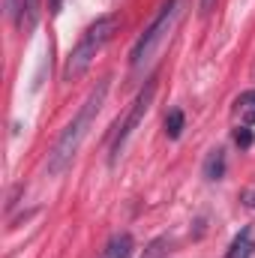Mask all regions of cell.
Here are the masks:
<instances>
[{
	"instance_id": "1",
	"label": "cell",
	"mask_w": 255,
	"mask_h": 258,
	"mask_svg": "<svg viewBox=\"0 0 255 258\" xmlns=\"http://www.w3.org/2000/svg\"><path fill=\"white\" fill-rule=\"evenodd\" d=\"M105 96H108V78H102V81L90 90V96L84 99L81 111L72 117V123H69V126L60 132V138L54 141V147H51V153H48V174H51V177L63 174L66 168L72 165V159H75L81 141L87 138V132H90V126H93L96 114L102 111Z\"/></svg>"
},
{
	"instance_id": "5",
	"label": "cell",
	"mask_w": 255,
	"mask_h": 258,
	"mask_svg": "<svg viewBox=\"0 0 255 258\" xmlns=\"http://www.w3.org/2000/svg\"><path fill=\"white\" fill-rule=\"evenodd\" d=\"M132 249H135L132 234L120 231V234H114V237L105 243V249L99 252V258H132Z\"/></svg>"
},
{
	"instance_id": "14",
	"label": "cell",
	"mask_w": 255,
	"mask_h": 258,
	"mask_svg": "<svg viewBox=\"0 0 255 258\" xmlns=\"http://www.w3.org/2000/svg\"><path fill=\"white\" fill-rule=\"evenodd\" d=\"M216 0H201V12H210V6H213Z\"/></svg>"
},
{
	"instance_id": "15",
	"label": "cell",
	"mask_w": 255,
	"mask_h": 258,
	"mask_svg": "<svg viewBox=\"0 0 255 258\" xmlns=\"http://www.w3.org/2000/svg\"><path fill=\"white\" fill-rule=\"evenodd\" d=\"M9 12H15V0H9Z\"/></svg>"
},
{
	"instance_id": "13",
	"label": "cell",
	"mask_w": 255,
	"mask_h": 258,
	"mask_svg": "<svg viewBox=\"0 0 255 258\" xmlns=\"http://www.w3.org/2000/svg\"><path fill=\"white\" fill-rule=\"evenodd\" d=\"M60 6H63V0H48V9H51V12H54V15H57V12H60Z\"/></svg>"
},
{
	"instance_id": "12",
	"label": "cell",
	"mask_w": 255,
	"mask_h": 258,
	"mask_svg": "<svg viewBox=\"0 0 255 258\" xmlns=\"http://www.w3.org/2000/svg\"><path fill=\"white\" fill-rule=\"evenodd\" d=\"M234 141H237V144H240V147L246 150V147L252 144V132H249V129H246V126H240V129H237V132H234Z\"/></svg>"
},
{
	"instance_id": "10",
	"label": "cell",
	"mask_w": 255,
	"mask_h": 258,
	"mask_svg": "<svg viewBox=\"0 0 255 258\" xmlns=\"http://www.w3.org/2000/svg\"><path fill=\"white\" fill-rule=\"evenodd\" d=\"M180 132H183V111H168V117H165V135L168 138H180Z\"/></svg>"
},
{
	"instance_id": "2",
	"label": "cell",
	"mask_w": 255,
	"mask_h": 258,
	"mask_svg": "<svg viewBox=\"0 0 255 258\" xmlns=\"http://www.w3.org/2000/svg\"><path fill=\"white\" fill-rule=\"evenodd\" d=\"M117 21H120L117 15H102V18H96V21L81 33L78 45L72 48V54H69V60H66V69H63L66 81H78V78L87 72V66L93 63V57L102 51V45L114 36Z\"/></svg>"
},
{
	"instance_id": "9",
	"label": "cell",
	"mask_w": 255,
	"mask_h": 258,
	"mask_svg": "<svg viewBox=\"0 0 255 258\" xmlns=\"http://www.w3.org/2000/svg\"><path fill=\"white\" fill-rule=\"evenodd\" d=\"M234 105H237V114H240V120H243L246 126H252V123H255V90L240 93Z\"/></svg>"
},
{
	"instance_id": "6",
	"label": "cell",
	"mask_w": 255,
	"mask_h": 258,
	"mask_svg": "<svg viewBox=\"0 0 255 258\" xmlns=\"http://www.w3.org/2000/svg\"><path fill=\"white\" fill-rule=\"evenodd\" d=\"M249 255H252V228H243V231L231 240L225 258H249Z\"/></svg>"
},
{
	"instance_id": "8",
	"label": "cell",
	"mask_w": 255,
	"mask_h": 258,
	"mask_svg": "<svg viewBox=\"0 0 255 258\" xmlns=\"http://www.w3.org/2000/svg\"><path fill=\"white\" fill-rule=\"evenodd\" d=\"M39 21V0H21L18 3V27L30 30Z\"/></svg>"
},
{
	"instance_id": "11",
	"label": "cell",
	"mask_w": 255,
	"mask_h": 258,
	"mask_svg": "<svg viewBox=\"0 0 255 258\" xmlns=\"http://www.w3.org/2000/svg\"><path fill=\"white\" fill-rule=\"evenodd\" d=\"M168 252V237H156L147 249H144V258H165Z\"/></svg>"
},
{
	"instance_id": "3",
	"label": "cell",
	"mask_w": 255,
	"mask_h": 258,
	"mask_svg": "<svg viewBox=\"0 0 255 258\" xmlns=\"http://www.w3.org/2000/svg\"><path fill=\"white\" fill-rule=\"evenodd\" d=\"M174 18H177V0H168L162 9H159V15L150 21V27L138 36V42L132 45V54H129V60L135 69H141V66L150 63V57L156 54V48L162 45V39L171 33V27H174Z\"/></svg>"
},
{
	"instance_id": "4",
	"label": "cell",
	"mask_w": 255,
	"mask_h": 258,
	"mask_svg": "<svg viewBox=\"0 0 255 258\" xmlns=\"http://www.w3.org/2000/svg\"><path fill=\"white\" fill-rule=\"evenodd\" d=\"M153 96H156V81H147L144 84V90L135 96V102L129 105V111H126V117L117 123V132H114V141H111V165L120 159V153H123V147H126V141H129V135L135 132V126L144 120V114L150 111V105H153Z\"/></svg>"
},
{
	"instance_id": "7",
	"label": "cell",
	"mask_w": 255,
	"mask_h": 258,
	"mask_svg": "<svg viewBox=\"0 0 255 258\" xmlns=\"http://www.w3.org/2000/svg\"><path fill=\"white\" fill-rule=\"evenodd\" d=\"M225 174V150H210L207 159H204V177L207 180H219Z\"/></svg>"
}]
</instances>
